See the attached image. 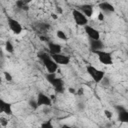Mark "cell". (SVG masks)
<instances>
[{
    "label": "cell",
    "instance_id": "7c38bea8",
    "mask_svg": "<svg viewBox=\"0 0 128 128\" xmlns=\"http://www.w3.org/2000/svg\"><path fill=\"white\" fill-rule=\"evenodd\" d=\"M78 10L81 11L87 18L91 17L93 14V6L91 4H83L78 7Z\"/></svg>",
    "mask_w": 128,
    "mask_h": 128
},
{
    "label": "cell",
    "instance_id": "7402d4cb",
    "mask_svg": "<svg viewBox=\"0 0 128 128\" xmlns=\"http://www.w3.org/2000/svg\"><path fill=\"white\" fill-rule=\"evenodd\" d=\"M49 27H50L49 24H46V23H40V24H39V28H40L41 30H43V31L49 29Z\"/></svg>",
    "mask_w": 128,
    "mask_h": 128
},
{
    "label": "cell",
    "instance_id": "277c9868",
    "mask_svg": "<svg viewBox=\"0 0 128 128\" xmlns=\"http://www.w3.org/2000/svg\"><path fill=\"white\" fill-rule=\"evenodd\" d=\"M94 54L97 55L99 61L104 65H111L113 63L112 55L110 52H107L105 50H99V51H92Z\"/></svg>",
    "mask_w": 128,
    "mask_h": 128
},
{
    "label": "cell",
    "instance_id": "8fae6325",
    "mask_svg": "<svg viewBox=\"0 0 128 128\" xmlns=\"http://www.w3.org/2000/svg\"><path fill=\"white\" fill-rule=\"evenodd\" d=\"M0 112L10 116L13 114V110H12V105L9 102H6L3 99H0Z\"/></svg>",
    "mask_w": 128,
    "mask_h": 128
},
{
    "label": "cell",
    "instance_id": "52a82bcc",
    "mask_svg": "<svg viewBox=\"0 0 128 128\" xmlns=\"http://www.w3.org/2000/svg\"><path fill=\"white\" fill-rule=\"evenodd\" d=\"M8 26H9L10 30L14 34H20L22 32V26L19 23V21H17L16 19H13L11 17H8Z\"/></svg>",
    "mask_w": 128,
    "mask_h": 128
},
{
    "label": "cell",
    "instance_id": "d6a6232c",
    "mask_svg": "<svg viewBox=\"0 0 128 128\" xmlns=\"http://www.w3.org/2000/svg\"><path fill=\"white\" fill-rule=\"evenodd\" d=\"M57 10H58V12H59V13H62V10H61V8H60V7H58V8H57Z\"/></svg>",
    "mask_w": 128,
    "mask_h": 128
},
{
    "label": "cell",
    "instance_id": "ffe728a7",
    "mask_svg": "<svg viewBox=\"0 0 128 128\" xmlns=\"http://www.w3.org/2000/svg\"><path fill=\"white\" fill-rule=\"evenodd\" d=\"M28 104H29V106H30L32 109H34V110L39 107L38 104H37V100H36V99H30L29 102H28Z\"/></svg>",
    "mask_w": 128,
    "mask_h": 128
},
{
    "label": "cell",
    "instance_id": "83f0119b",
    "mask_svg": "<svg viewBox=\"0 0 128 128\" xmlns=\"http://www.w3.org/2000/svg\"><path fill=\"white\" fill-rule=\"evenodd\" d=\"M68 91H69L70 93H72V94H76V91H75V89H74V88H69V89H68Z\"/></svg>",
    "mask_w": 128,
    "mask_h": 128
},
{
    "label": "cell",
    "instance_id": "5bb4252c",
    "mask_svg": "<svg viewBox=\"0 0 128 128\" xmlns=\"http://www.w3.org/2000/svg\"><path fill=\"white\" fill-rule=\"evenodd\" d=\"M48 48H49L50 55L59 54V53H61V49H62L60 44L54 43V42H48Z\"/></svg>",
    "mask_w": 128,
    "mask_h": 128
},
{
    "label": "cell",
    "instance_id": "f546056e",
    "mask_svg": "<svg viewBox=\"0 0 128 128\" xmlns=\"http://www.w3.org/2000/svg\"><path fill=\"white\" fill-rule=\"evenodd\" d=\"M51 16H52V18H53V19H57V18H58L57 14H55V13H52V14H51Z\"/></svg>",
    "mask_w": 128,
    "mask_h": 128
},
{
    "label": "cell",
    "instance_id": "9c48e42d",
    "mask_svg": "<svg viewBox=\"0 0 128 128\" xmlns=\"http://www.w3.org/2000/svg\"><path fill=\"white\" fill-rule=\"evenodd\" d=\"M52 59L58 64V65H68L70 63V58L69 56L67 55H64V54H53L51 55Z\"/></svg>",
    "mask_w": 128,
    "mask_h": 128
},
{
    "label": "cell",
    "instance_id": "30bf717a",
    "mask_svg": "<svg viewBox=\"0 0 128 128\" xmlns=\"http://www.w3.org/2000/svg\"><path fill=\"white\" fill-rule=\"evenodd\" d=\"M84 30L90 39H92V40H99L100 39V32L97 29H95L89 25H86L84 27Z\"/></svg>",
    "mask_w": 128,
    "mask_h": 128
},
{
    "label": "cell",
    "instance_id": "7a4b0ae2",
    "mask_svg": "<svg viewBox=\"0 0 128 128\" xmlns=\"http://www.w3.org/2000/svg\"><path fill=\"white\" fill-rule=\"evenodd\" d=\"M45 78L53 86L56 93H63L64 92V82L61 78L57 77L55 73H47L45 75Z\"/></svg>",
    "mask_w": 128,
    "mask_h": 128
},
{
    "label": "cell",
    "instance_id": "e0dca14e",
    "mask_svg": "<svg viewBox=\"0 0 128 128\" xmlns=\"http://www.w3.org/2000/svg\"><path fill=\"white\" fill-rule=\"evenodd\" d=\"M16 6H17V8H19L21 10H26L27 11L29 9L28 6H27V3L24 2V1H17L16 2Z\"/></svg>",
    "mask_w": 128,
    "mask_h": 128
},
{
    "label": "cell",
    "instance_id": "d6986e66",
    "mask_svg": "<svg viewBox=\"0 0 128 128\" xmlns=\"http://www.w3.org/2000/svg\"><path fill=\"white\" fill-rule=\"evenodd\" d=\"M41 128H54L51 120H47V121H44L41 123Z\"/></svg>",
    "mask_w": 128,
    "mask_h": 128
},
{
    "label": "cell",
    "instance_id": "cb8c5ba5",
    "mask_svg": "<svg viewBox=\"0 0 128 128\" xmlns=\"http://www.w3.org/2000/svg\"><path fill=\"white\" fill-rule=\"evenodd\" d=\"M0 123H1V125L2 126H7L8 125V120L5 118V117H0Z\"/></svg>",
    "mask_w": 128,
    "mask_h": 128
},
{
    "label": "cell",
    "instance_id": "44dd1931",
    "mask_svg": "<svg viewBox=\"0 0 128 128\" xmlns=\"http://www.w3.org/2000/svg\"><path fill=\"white\" fill-rule=\"evenodd\" d=\"M4 77H5V79H6L8 82H11V81L13 80L12 75H11L9 72H7V71H4Z\"/></svg>",
    "mask_w": 128,
    "mask_h": 128
},
{
    "label": "cell",
    "instance_id": "484cf974",
    "mask_svg": "<svg viewBox=\"0 0 128 128\" xmlns=\"http://www.w3.org/2000/svg\"><path fill=\"white\" fill-rule=\"evenodd\" d=\"M98 19H99L100 21H103V20H104V14H103L102 12H100V13L98 14Z\"/></svg>",
    "mask_w": 128,
    "mask_h": 128
},
{
    "label": "cell",
    "instance_id": "8992f818",
    "mask_svg": "<svg viewBox=\"0 0 128 128\" xmlns=\"http://www.w3.org/2000/svg\"><path fill=\"white\" fill-rule=\"evenodd\" d=\"M117 112V119L121 123H128V110L122 105H115L114 106Z\"/></svg>",
    "mask_w": 128,
    "mask_h": 128
},
{
    "label": "cell",
    "instance_id": "2e32d148",
    "mask_svg": "<svg viewBox=\"0 0 128 128\" xmlns=\"http://www.w3.org/2000/svg\"><path fill=\"white\" fill-rule=\"evenodd\" d=\"M56 36L59 39H61V40H64V41H67L68 40V37H67L66 33L64 31H62V30H57L56 31Z\"/></svg>",
    "mask_w": 128,
    "mask_h": 128
},
{
    "label": "cell",
    "instance_id": "f1b7e54d",
    "mask_svg": "<svg viewBox=\"0 0 128 128\" xmlns=\"http://www.w3.org/2000/svg\"><path fill=\"white\" fill-rule=\"evenodd\" d=\"M61 128H73V127L70 126V125H68V124H63V125L61 126Z\"/></svg>",
    "mask_w": 128,
    "mask_h": 128
},
{
    "label": "cell",
    "instance_id": "4316f807",
    "mask_svg": "<svg viewBox=\"0 0 128 128\" xmlns=\"http://www.w3.org/2000/svg\"><path fill=\"white\" fill-rule=\"evenodd\" d=\"M83 93H84L83 92V88H79L78 91H77V95H80L81 96V95H83Z\"/></svg>",
    "mask_w": 128,
    "mask_h": 128
},
{
    "label": "cell",
    "instance_id": "1f68e13d",
    "mask_svg": "<svg viewBox=\"0 0 128 128\" xmlns=\"http://www.w3.org/2000/svg\"><path fill=\"white\" fill-rule=\"evenodd\" d=\"M83 107H84V106H83V103H79V104H78V108H79L80 110H82Z\"/></svg>",
    "mask_w": 128,
    "mask_h": 128
},
{
    "label": "cell",
    "instance_id": "603a6c76",
    "mask_svg": "<svg viewBox=\"0 0 128 128\" xmlns=\"http://www.w3.org/2000/svg\"><path fill=\"white\" fill-rule=\"evenodd\" d=\"M101 83H102V85L103 86H109V84H110V80H109V78L108 77H104L103 78V80L101 81Z\"/></svg>",
    "mask_w": 128,
    "mask_h": 128
},
{
    "label": "cell",
    "instance_id": "ac0fdd59",
    "mask_svg": "<svg viewBox=\"0 0 128 128\" xmlns=\"http://www.w3.org/2000/svg\"><path fill=\"white\" fill-rule=\"evenodd\" d=\"M5 50L8 53H13L14 52V46L10 41H6L5 42Z\"/></svg>",
    "mask_w": 128,
    "mask_h": 128
},
{
    "label": "cell",
    "instance_id": "6da1fadb",
    "mask_svg": "<svg viewBox=\"0 0 128 128\" xmlns=\"http://www.w3.org/2000/svg\"><path fill=\"white\" fill-rule=\"evenodd\" d=\"M38 58L42 61L44 67L46 68L48 73H55L58 70V64L52 59L51 55L45 52H40L38 53Z\"/></svg>",
    "mask_w": 128,
    "mask_h": 128
},
{
    "label": "cell",
    "instance_id": "4fadbf2b",
    "mask_svg": "<svg viewBox=\"0 0 128 128\" xmlns=\"http://www.w3.org/2000/svg\"><path fill=\"white\" fill-rule=\"evenodd\" d=\"M89 45H90V49L91 51H99V50H103L104 48V43L99 39V40H89Z\"/></svg>",
    "mask_w": 128,
    "mask_h": 128
},
{
    "label": "cell",
    "instance_id": "d4e9b609",
    "mask_svg": "<svg viewBox=\"0 0 128 128\" xmlns=\"http://www.w3.org/2000/svg\"><path fill=\"white\" fill-rule=\"evenodd\" d=\"M104 114H105V116L108 118V119H111L112 118V112L111 111H109V110H104Z\"/></svg>",
    "mask_w": 128,
    "mask_h": 128
},
{
    "label": "cell",
    "instance_id": "9a60e30c",
    "mask_svg": "<svg viewBox=\"0 0 128 128\" xmlns=\"http://www.w3.org/2000/svg\"><path fill=\"white\" fill-rule=\"evenodd\" d=\"M99 8L101 11H103L104 13H111L114 12V6L112 4H110L109 2H102L99 4Z\"/></svg>",
    "mask_w": 128,
    "mask_h": 128
},
{
    "label": "cell",
    "instance_id": "836d02e7",
    "mask_svg": "<svg viewBox=\"0 0 128 128\" xmlns=\"http://www.w3.org/2000/svg\"><path fill=\"white\" fill-rule=\"evenodd\" d=\"M126 53H127V56H128V51H127V52H126Z\"/></svg>",
    "mask_w": 128,
    "mask_h": 128
},
{
    "label": "cell",
    "instance_id": "5b68a950",
    "mask_svg": "<svg viewBox=\"0 0 128 128\" xmlns=\"http://www.w3.org/2000/svg\"><path fill=\"white\" fill-rule=\"evenodd\" d=\"M72 16H73V19H74L75 23L78 26H84L85 27L87 25L88 18L81 11H79L78 9H73L72 10Z\"/></svg>",
    "mask_w": 128,
    "mask_h": 128
},
{
    "label": "cell",
    "instance_id": "4dcf8cb0",
    "mask_svg": "<svg viewBox=\"0 0 128 128\" xmlns=\"http://www.w3.org/2000/svg\"><path fill=\"white\" fill-rule=\"evenodd\" d=\"M40 39H41L42 41H48V40H49L48 38H46V37H43V36H40Z\"/></svg>",
    "mask_w": 128,
    "mask_h": 128
},
{
    "label": "cell",
    "instance_id": "ba28073f",
    "mask_svg": "<svg viewBox=\"0 0 128 128\" xmlns=\"http://www.w3.org/2000/svg\"><path fill=\"white\" fill-rule=\"evenodd\" d=\"M36 100H37V104H38L39 107H40V106H51V105H52L51 97L47 96L46 94H44V93H42V92L38 93Z\"/></svg>",
    "mask_w": 128,
    "mask_h": 128
},
{
    "label": "cell",
    "instance_id": "3957f363",
    "mask_svg": "<svg viewBox=\"0 0 128 128\" xmlns=\"http://www.w3.org/2000/svg\"><path fill=\"white\" fill-rule=\"evenodd\" d=\"M86 71L95 83H101V81L105 77V72L104 71H102V70H100V69H98V68H96L92 65H87Z\"/></svg>",
    "mask_w": 128,
    "mask_h": 128
}]
</instances>
